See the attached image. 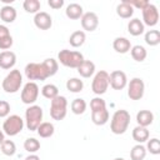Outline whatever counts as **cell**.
I'll return each mask as SVG.
<instances>
[{
    "mask_svg": "<svg viewBox=\"0 0 160 160\" xmlns=\"http://www.w3.org/2000/svg\"><path fill=\"white\" fill-rule=\"evenodd\" d=\"M129 124H130V114H129V111L124 110V109H120V110H116L111 116L110 130L115 135H121L128 130Z\"/></svg>",
    "mask_w": 160,
    "mask_h": 160,
    "instance_id": "cell-2",
    "label": "cell"
},
{
    "mask_svg": "<svg viewBox=\"0 0 160 160\" xmlns=\"http://www.w3.org/2000/svg\"><path fill=\"white\" fill-rule=\"evenodd\" d=\"M144 30H145V25H144L142 21H141L140 19H138V18L131 19V20L129 21V24H128V31H129V34L132 35V36H139V35H141V34L144 32Z\"/></svg>",
    "mask_w": 160,
    "mask_h": 160,
    "instance_id": "cell-22",
    "label": "cell"
},
{
    "mask_svg": "<svg viewBox=\"0 0 160 160\" xmlns=\"http://www.w3.org/2000/svg\"><path fill=\"white\" fill-rule=\"evenodd\" d=\"M109 85L114 90H122L128 85L126 74L121 70H114L109 74Z\"/></svg>",
    "mask_w": 160,
    "mask_h": 160,
    "instance_id": "cell-12",
    "label": "cell"
},
{
    "mask_svg": "<svg viewBox=\"0 0 160 160\" xmlns=\"http://www.w3.org/2000/svg\"><path fill=\"white\" fill-rule=\"evenodd\" d=\"M116 14L118 16H120L121 19H130L134 15V8L131 5H129L125 0H122L120 4H118L116 6Z\"/></svg>",
    "mask_w": 160,
    "mask_h": 160,
    "instance_id": "cell-24",
    "label": "cell"
},
{
    "mask_svg": "<svg viewBox=\"0 0 160 160\" xmlns=\"http://www.w3.org/2000/svg\"><path fill=\"white\" fill-rule=\"evenodd\" d=\"M90 109H91V112L104 110V109H106V102H105V100L102 98L96 96V98L91 99V101H90Z\"/></svg>",
    "mask_w": 160,
    "mask_h": 160,
    "instance_id": "cell-38",
    "label": "cell"
},
{
    "mask_svg": "<svg viewBox=\"0 0 160 160\" xmlns=\"http://www.w3.org/2000/svg\"><path fill=\"white\" fill-rule=\"evenodd\" d=\"M58 60L60 61L61 65L70 68V69H78V66L85 60L84 55L80 51H75V50H68V49H62L59 51L58 54Z\"/></svg>",
    "mask_w": 160,
    "mask_h": 160,
    "instance_id": "cell-3",
    "label": "cell"
},
{
    "mask_svg": "<svg viewBox=\"0 0 160 160\" xmlns=\"http://www.w3.org/2000/svg\"><path fill=\"white\" fill-rule=\"evenodd\" d=\"M149 136H150V132L148 130V128H144V126H135L132 129V139L138 142V144H142L145 141L149 140Z\"/></svg>",
    "mask_w": 160,
    "mask_h": 160,
    "instance_id": "cell-23",
    "label": "cell"
},
{
    "mask_svg": "<svg viewBox=\"0 0 160 160\" xmlns=\"http://www.w3.org/2000/svg\"><path fill=\"white\" fill-rule=\"evenodd\" d=\"M146 156V149L142 144H136L130 150V159L131 160H144Z\"/></svg>",
    "mask_w": 160,
    "mask_h": 160,
    "instance_id": "cell-29",
    "label": "cell"
},
{
    "mask_svg": "<svg viewBox=\"0 0 160 160\" xmlns=\"http://www.w3.org/2000/svg\"><path fill=\"white\" fill-rule=\"evenodd\" d=\"M48 5L51 9L58 10V9H61L64 6V0H48Z\"/></svg>",
    "mask_w": 160,
    "mask_h": 160,
    "instance_id": "cell-41",
    "label": "cell"
},
{
    "mask_svg": "<svg viewBox=\"0 0 160 160\" xmlns=\"http://www.w3.org/2000/svg\"><path fill=\"white\" fill-rule=\"evenodd\" d=\"M145 42L150 46H156L160 44V31L159 30H149L145 32Z\"/></svg>",
    "mask_w": 160,
    "mask_h": 160,
    "instance_id": "cell-32",
    "label": "cell"
},
{
    "mask_svg": "<svg viewBox=\"0 0 160 160\" xmlns=\"http://www.w3.org/2000/svg\"><path fill=\"white\" fill-rule=\"evenodd\" d=\"M1 152L6 156H12L16 152V145L12 140H4V142L0 145Z\"/></svg>",
    "mask_w": 160,
    "mask_h": 160,
    "instance_id": "cell-36",
    "label": "cell"
},
{
    "mask_svg": "<svg viewBox=\"0 0 160 160\" xmlns=\"http://www.w3.org/2000/svg\"><path fill=\"white\" fill-rule=\"evenodd\" d=\"M85 40H86V35H85V31H82V30H76L69 36V42L72 48L82 46Z\"/></svg>",
    "mask_w": 160,
    "mask_h": 160,
    "instance_id": "cell-25",
    "label": "cell"
},
{
    "mask_svg": "<svg viewBox=\"0 0 160 160\" xmlns=\"http://www.w3.org/2000/svg\"><path fill=\"white\" fill-rule=\"evenodd\" d=\"M146 151H149L152 155H159L160 154V141L158 138H152L150 140H148L146 144Z\"/></svg>",
    "mask_w": 160,
    "mask_h": 160,
    "instance_id": "cell-37",
    "label": "cell"
},
{
    "mask_svg": "<svg viewBox=\"0 0 160 160\" xmlns=\"http://www.w3.org/2000/svg\"><path fill=\"white\" fill-rule=\"evenodd\" d=\"M12 46V36L10 34V30L8 26L0 24V49L1 50H8Z\"/></svg>",
    "mask_w": 160,
    "mask_h": 160,
    "instance_id": "cell-17",
    "label": "cell"
},
{
    "mask_svg": "<svg viewBox=\"0 0 160 160\" xmlns=\"http://www.w3.org/2000/svg\"><path fill=\"white\" fill-rule=\"evenodd\" d=\"M112 48L116 52L119 54H126L130 51L131 49V42L128 38H124V36H118L114 39L112 41Z\"/></svg>",
    "mask_w": 160,
    "mask_h": 160,
    "instance_id": "cell-16",
    "label": "cell"
},
{
    "mask_svg": "<svg viewBox=\"0 0 160 160\" xmlns=\"http://www.w3.org/2000/svg\"><path fill=\"white\" fill-rule=\"evenodd\" d=\"M59 70L58 60L52 58L45 59L42 62H29L26 64L24 71L28 80H46L50 76H54Z\"/></svg>",
    "mask_w": 160,
    "mask_h": 160,
    "instance_id": "cell-1",
    "label": "cell"
},
{
    "mask_svg": "<svg viewBox=\"0 0 160 160\" xmlns=\"http://www.w3.org/2000/svg\"><path fill=\"white\" fill-rule=\"evenodd\" d=\"M39 96V86L36 82L34 81H29L24 85L22 90H21V101L26 105H34V102L38 100Z\"/></svg>",
    "mask_w": 160,
    "mask_h": 160,
    "instance_id": "cell-9",
    "label": "cell"
},
{
    "mask_svg": "<svg viewBox=\"0 0 160 160\" xmlns=\"http://www.w3.org/2000/svg\"><path fill=\"white\" fill-rule=\"evenodd\" d=\"M10 114V104L5 100H0V118H8Z\"/></svg>",
    "mask_w": 160,
    "mask_h": 160,
    "instance_id": "cell-39",
    "label": "cell"
},
{
    "mask_svg": "<svg viewBox=\"0 0 160 160\" xmlns=\"http://www.w3.org/2000/svg\"><path fill=\"white\" fill-rule=\"evenodd\" d=\"M25 160H40V158L36 155V154H30L25 158Z\"/></svg>",
    "mask_w": 160,
    "mask_h": 160,
    "instance_id": "cell-42",
    "label": "cell"
},
{
    "mask_svg": "<svg viewBox=\"0 0 160 160\" xmlns=\"http://www.w3.org/2000/svg\"><path fill=\"white\" fill-rule=\"evenodd\" d=\"M25 125L30 131H36L42 122V109L39 105H30L25 110Z\"/></svg>",
    "mask_w": 160,
    "mask_h": 160,
    "instance_id": "cell-5",
    "label": "cell"
},
{
    "mask_svg": "<svg viewBox=\"0 0 160 160\" xmlns=\"http://www.w3.org/2000/svg\"><path fill=\"white\" fill-rule=\"evenodd\" d=\"M16 9L11 5H4L1 9H0V19L6 22V24H11L15 21L16 19Z\"/></svg>",
    "mask_w": 160,
    "mask_h": 160,
    "instance_id": "cell-18",
    "label": "cell"
},
{
    "mask_svg": "<svg viewBox=\"0 0 160 160\" xmlns=\"http://www.w3.org/2000/svg\"><path fill=\"white\" fill-rule=\"evenodd\" d=\"M16 64V54L10 50L0 52V68L4 70H10Z\"/></svg>",
    "mask_w": 160,
    "mask_h": 160,
    "instance_id": "cell-15",
    "label": "cell"
},
{
    "mask_svg": "<svg viewBox=\"0 0 160 160\" xmlns=\"http://www.w3.org/2000/svg\"><path fill=\"white\" fill-rule=\"evenodd\" d=\"M145 92V84L141 78H132L128 84V96L131 100H140Z\"/></svg>",
    "mask_w": 160,
    "mask_h": 160,
    "instance_id": "cell-10",
    "label": "cell"
},
{
    "mask_svg": "<svg viewBox=\"0 0 160 160\" xmlns=\"http://www.w3.org/2000/svg\"><path fill=\"white\" fill-rule=\"evenodd\" d=\"M66 114H68V100L65 96L58 95L56 98L50 100V116L54 120L60 121L65 119Z\"/></svg>",
    "mask_w": 160,
    "mask_h": 160,
    "instance_id": "cell-6",
    "label": "cell"
},
{
    "mask_svg": "<svg viewBox=\"0 0 160 160\" xmlns=\"http://www.w3.org/2000/svg\"><path fill=\"white\" fill-rule=\"evenodd\" d=\"M34 24L40 30H49L52 26V18L46 11H39L34 16Z\"/></svg>",
    "mask_w": 160,
    "mask_h": 160,
    "instance_id": "cell-14",
    "label": "cell"
},
{
    "mask_svg": "<svg viewBox=\"0 0 160 160\" xmlns=\"http://www.w3.org/2000/svg\"><path fill=\"white\" fill-rule=\"evenodd\" d=\"M86 106H88V105H86V101H85L84 99L76 98V99H74L72 102H71V111H72V114H75V115H81V114L85 112Z\"/></svg>",
    "mask_w": 160,
    "mask_h": 160,
    "instance_id": "cell-31",
    "label": "cell"
},
{
    "mask_svg": "<svg viewBox=\"0 0 160 160\" xmlns=\"http://www.w3.org/2000/svg\"><path fill=\"white\" fill-rule=\"evenodd\" d=\"M76 70H78V72H79L80 76L88 79V78H90V76L94 75V72H95V64L91 60H84L78 66Z\"/></svg>",
    "mask_w": 160,
    "mask_h": 160,
    "instance_id": "cell-19",
    "label": "cell"
},
{
    "mask_svg": "<svg viewBox=\"0 0 160 160\" xmlns=\"http://www.w3.org/2000/svg\"><path fill=\"white\" fill-rule=\"evenodd\" d=\"M114 160H125V159H124V158H115Z\"/></svg>",
    "mask_w": 160,
    "mask_h": 160,
    "instance_id": "cell-45",
    "label": "cell"
},
{
    "mask_svg": "<svg viewBox=\"0 0 160 160\" xmlns=\"http://www.w3.org/2000/svg\"><path fill=\"white\" fill-rule=\"evenodd\" d=\"M41 94H42L44 98H46V99H49V100H52L54 98H56V96L59 95V89H58V86L54 85V84H46V85L42 86Z\"/></svg>",
    "mask_w": 160,
    "mask_h": 160,
    "instance_id": "cell-33",
    "label": "cell"
},
{
    "mask_svg": "<svg viewBox=\"0 0 160 160\" xmlns=\"http://www.w3.org/2000/svg\"><path fill=\"white\" fill-rule=\"evenodd\" d=\"M4 140H5V134L2 130H0V145L4 142Z\"/></svg>",
    "mask_w": 160,
    "mask_h": 160,
    "instance_id": "cell-43",
    "label": "cell"
},
{
    "mask_svg": "<svg viewBox=\"0 0 160 160\" xmlns=\"http://www.w3.org/2000/svg\"><path fill=\"white\" fill-rule=\"evenodd\" d=\"M130 54H131V58H132L135 61H138V62L144 61V60L146 59V56H148L146 49H145L144 46H141V45H134V46H131Z\"/></svg>",
    "mask_w": 160,
    "mask_h": 160,
    "instance_id": "cell-28",
    "label": "cell"
},
{
    "mask_svg": "<svg viewBox=\"0 0 160 160\" xmlns=\"http://www.w3.org/2000/svg\"><path fill=\"white\" fill-rule=\"evenodd\" d=\"M1 1H2V2H12L14 0H1Z\"/></svg>",
    "mask_w": 160,
    "mask_h": 160,
    "instance_id": "cell-44",
    "label": "cell"
},
{
    "mask_svg": "<svg viewBox=\"0 0 160 160\" xmlns=\"http://www.w3.org/2000/svg\"><path fill=\"white\" fill-rule=\"evenodd\" d=\"M84 14V10H82V6L78 2H71L66 6V10H65V15L71 19V20H78Z\"/></svg>",
    "mask_w": 160,
    "mask_h": 160,
    "instance_id": "cell-20",
    "label": "cell"
},
{
    "mask_svg": "<svg viewBox=\"0 0 160 160\" xmlns=\"http://www.w3.org/2000/svg\"><path fill=\"white\" fill-rule=\"evenodd\" d=\"M142 24L148 26H155L159 21V10L154 4H148L142 10Z\"/></svg>",
    "mask_w": 160,
    "mask_h": 160,
    "instance_id": "cell-11",
    "label": "cell"
},
{
    "mask_svg": "<svg viewBox=\"0 0 160 160\" xmlns=\"http://www.w3.org/2000/svg\"><path fill=\"white\" fill-rule=\"evenodd\" d=\"M129 5H131L132 8H138V9H140V10H142L148 4H149V1L148 0H125Z\"/></svg>",
    "mask_w": 160,
    "mask_h": 160,
    "instance_id": "cell-40",
    "label": "cell"
},
{
    "mask_svg": "<svg viewBox=\"0 0 160 160\" xmlns=\"http://www.w3.org/2000/svg\"><path fill=\"white\" fill-rule=\"evenodd\" d=\"M24 125H25V121L21 119V116L15 115V114L9 115L2 124V131L8 136H15L22 131Z\"/></svg>",
    "mask_w": 160,
    "mask_h": 160,
    "instance_id": "cell-7",
    "label": "cell"
},
{
    "mask_svg": "<svg viewBox=\"0 0 160 160\" xmlns=\"http://www.w3.org/2000/svg\"><path fill=\"white\" fill-rule=\"evenodd\" d=\"M66 89L70 92H80L84 89V82L82 80H80L79 78H71L66 81Z\"/></svg>",
    "mask_w": 160,
    "mask_h": 160,
    "instance_id": "cell-30",
    "label": "cell"
},
{
    "mask_svg": "<svg viewBox=\"0 0 160 160\" xmlns=\"http://www.w3.org/2000/svg\"><path fill=\"white\" fill-rule=\"evenodd\" d=\"M24 149L29 152V154H35L36 151L40 150V141L36 140L35 138H28L24 141Z\"/></svg>",
    "mask_w": 160,
    "mask_h": 160,
    "instance_id": "cell-35",
    "label": "cell"
},
{
    "mask_svg": "<svg viewBox=\"0 0 160 160\" xmlns=\"http://www.w3.org/2000/svg\"><path fill=\"white\" fill-rule=\"evenodd\" d=\"M109 88V72L105 70H100L95 74L92 82H91V90L95 95L100 96L106 92Z\"/></svg>",
    "mask_w": 160,
    "mask_h": 160,
    "instance_id": "cell-8",
    "label": "cell"
},
{
    "mask_svg": "<svg viewBox=\"0 0 160 160\" xmlns=\"http://www.w3.org/2000/svg\"><path fill=\"white\" fill-rule=\"evenodd\" d=\"M21 85H22V75H21L20 70H18V69L10 70V72L4 78L2 82H1L2 90L8 94L18 92L20 90Z\"/></svg>",
    "mask_w": 160,
    "mask_h": 160,
    "instance_id": "cell-4",
    "label": "cell"
},
{
    "mask_svg": "<svg viewBox=\"0 0 160 160\" xmlns=\"http://www.w3.org/2000/svg\"><path fill=\"white\" fill-rule=\"evenodd\" d=\"M109 111L108 109H104V110H100V111H95V112H91V120L95 125H105L108 121H109Z\"/></svg>",
    "mask_w": 160,
    "mask_h": 160,
    "instance_id": "cell-27",
    "label": "cell"
},
{
    "mask_svg": "<svg viewBox=\"0 0 160 160\" xmlns=\"http://www.w3.org/2000/svg\"><path fill=\"white\" fill-rule=\"evenodd\" d=\"M154 121V114L150 110H140L136 114V122L139 126L148 128Z\"/></svg>",
    "mask_w": 160,
    "mask_h": 160,
    "instance_id": "cell-21",
    "label": "cell"
},
{
    "mask_svg": "<svg viewBox=\"0 0 160 160\" xmlns=\"http://www.w3.org/2000/svg\"><path fill=\"white\" fill-rule=\"evenodd\" d=\"M81 26L85 31H94L99 26V18L94 11H88L84 12L82 16L80 18Z\"/></svg>",
    "mask_w": 160,
    "mask_h": 160,
    "instance_id": "cell-13",
    "label": "cell"
},
{
    "mask_svg": "<svg viewBox=\"0 0 160 160\" xmlns=\"http://www.w3.org/2000/svg\"><path fill=\"white\" fill-rule=\"evenodd\" d=\"M22 8L29 14H38L40 11L41 4L39 0H25L22 2Z\"/></svg>",
    "mask_w": 160,
    "mask_h": 160,
    "instance_id": "cell-34",
    "label": "cell"
},
{
    "mask_svg": "<svg viewBox=\"0 0 160 160\" xmlns=\"http://www.w3.org/2000/svg\"><path fill=\"white\" fill-rule=\"evenodd\" d=\"M54 131H55V128H54V125H52L51 122H49V121H42V122L38 126V129H36L38 135H39L40 138H44V139L52 136V135H54Z\"/></svg>",
    "mask_w": 160,
    "mask_h": 160,
    "instance_id": "cell-26",
    "label": "cell"
}]
</instances>
